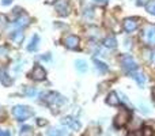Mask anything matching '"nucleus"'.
<instances>
[{"mask_svg": "<svg viewBox=\"0 0 155 136\" xmlns=\"http://www.w3.org/2000/svg\"><path fill=\"white\" fill-rule=\"evenodd\" d=\"M94 63L97 64V67H98V69H101L102 72H105V71H107V65L105 64V63H102V61H99V60H97V59H94Z\"/></svg>", "mask_w": 155, "mask_h": 136, "instance_id": "obj_22", "label": "nucleus"}, {"mask_svg": "<svg viewBox=\"0 0 155 136\" xmlns=\"http://www.w3.org/2000/svg\"><path fill=\"white\" fill-rule=\"evenodd\" d=\"M31 135H33V132H31V128H30V127H25V128L22 129L21 136H31Z\"/></svg>", "mask_w": 155, "mask_h": 136, "instance_id": "obj_24", "label": "nucleus"}, {"mask_svg": "<svg viewBox=\"0 0 155 136\" xmlns=\"http://www.w3.org/2000/svg\"><path fill=\"white\" fill-rule=\"evenodd\" d=\"M27 23H29V16H27V15H22L19 19H16V22L12 25V26L15 27V29H19V27H23L25 25H27Z\"/></svg>", "mask_w": 155, "mask_h": 136, "instance_id": "obj_15", "label": "nucleus"}, {"mask_svg": "<svg viewBox=\"0 0 155 136\" xmlns=\"http://www.w3.org/2000/svg\"><path fill=\"white\" fill-rule=\"evenodd\" d=\"M54 7H56L57 12H59L60 15H63V16H65V15L70 14V7H68L67 0H59V2L54 4Z\"/></svg>", "mask_w": 155, "mask_h": 136, "instance_id": "obj_8", "label": "nucleus"}, {"mask_svg": "<svg viewBox=\"0 0 155 136\" xmlns=\"http://www.w3.org/2000/svg\"><path fill=\"white\" fill-rule=\"evenodd\" d=\"M8 56V48L7 46H0V60L7 59Z\"/></svg>", "mask_w": 155, "mask_h": 136, "instance_id": "obj_20", "label": "nucleus"}, {"mask_svg": "<svg viewBox=\"0 0 155 136\" xmlns=\"http://www.w3.org/2000/svg\"><path fill=\"white\" fill-rule=\"evenodd\" d=\"M0 82H2L4 86H10L11 83H12V79H11V78L8 76L7 72L2 68H0Z\"/></svg>", "mask_w": 155, "mask_h": 136, "instance_id": "obj_14", "label": "nucleus"}, {"mask_svg": "<svg viewBox=\"0 0 155 136\" xmlns=\"http://www.w3.org/2000/svg\"><path fill=\"white\" fill-rule=\"evenodd\" d=\"M120 95H121V98H123L124 104H125V105H128V106H129V109H134V106H132V104H131V102H129V99L127 98V97L124 95V94H121V93H120Z\"/></svg>", "mask_w": 155, "mask_h": 136, "instance_id": "obj_25", "label": "nucleus"}, {"mask_svg": "<svg viewBox=\"0 0 155 136\" xmlns=\"http://www.w3.org/2000/svg\"><path fill=\"white\" fill-rule=\"evenodd\" d=\"M3 117V112H2V109H0V118Z\"/></svg>", "mask_w": 155, "mask_h": 136, "instance_id": "obj_31", "label": "nucleus"}, {"mask_svg": "<svg viewBox=\"0 0 155 136\" xmlns=\"http://www.w3.org/2000/svg\"><path fill=\"white\" fill-rule=\"evenodd\" d=\"M94 3H98V4H106L109 0H93Z\"/></svg>", "mask_w": 155, "mask_h": 136, "instance_id": "obj_27", "label": "nucleus"}, {"mask_svg": "<svg viewBox=\"0 0 155 136\" xmlns=\"http://www.w3.org/2000/svg\"><path fill=\"white\" fill-rule=\"evenodd\" d=\"M121 65H123L124 71L129 72V74H132V72H134L135 69L137 68L136 61H135L134 57L129 56V55H124V56L121 57Z\"/></svg>", "mask_w": 155, "mask_h": 136, "instance_id": "obj_2", "label": "nucleus"}, {"mask_svg": "<svg viewBox=\"0 0 155 136\" xmlns=\"http://www.w3.org/2000/svg\"><path fill=\"white\" fill-rule=\"evenodd\" d=\"M154 59H155V56H154Z\"/></svg>", "mask_w": 155, "mask_h": 136, "instance_id": "obj_32", "label": "nucleus"}, {"mask_svg": "<svg viewBox=\"0 0 155 136\" xmlns=\"http://www.w3.org/2000/svg\"><path fill=\"white\" fill-rule=\"evenodd\" d=\"M123 27L125 32L131 33L135 32L137 29V18H127L125 21L123 22Z\"/></svg>", "mask_w": 155, "mask_h": 136, "instance_id": "obj_7", "label": "nucleus"}, {"mask_svg": "<svg viewBox=\"0 0 155 136\" xmlns=\"http://www.w3.org/2000/svg\"><path fill=\"white\" fill-rule=\"evenodd\" d=\"M143 136H154V131L151 127H144L143 128Z\"/></svg>", "mask_w": 155, "mask_h": 136, "instance_id": "obj_23", "label": "nucleus"}, {"mask_svg": "<svg viewBox=\"0 0 155 136\" xmlns=\"http://www.w3.org/2000/svg\"><path fill=\"white\" fill-rule=\"evenodd\" d=\"M63 123H64L65 125H68V127H70V128L75 129V131H78V129L80 128V124L78 123V121L75 120V118H72V117H65L64 120H63Z\"/></svg>", "mask_w": 155, "mask_h": 136, "instance_id": "obj_11", "label": "nucleus"}, {"mask_svg": "<svg viewBox=\"0 0 155 136\" xmlns=\"http://www.w3.org/2000/svg\"><path fill=\"white\" fill-rule=\"evenodd\" d=\"M12 114L18 121H25L33 116V110L29 106H25V105H16L12 109Z\"/></svg>", "mask_w": 155, "mask_h": 136, "instance_id": "obj_1", "label": "nucleus"}, {"mask_svg": "<svg viewBox=\"0 0 155 136\" xmlns=\"http://www.w3.org/2000/svg\"><path fill=\"white\" fill-rule=\"evenodd\" d=\"M143 38L147 44H155V26H147L143 30Z\"/></svg>", "mask_w": 155, "mask_h": 136, "instance_id": "obj_5", "label": "nucleus"}, {"mask_svg": "<svg viewBox=\"0 0 155 136\" xmlns=\"http://www.w3.org/2000/svg\"><path fill=\"white\" fill-rule=\"evenodd\" d=\"M38 124H40V125H44V124H45V121H44L42 118H40V121H38Z\"/></svg>", "mask_w": 155, "mask_h": 136, "instance_id": "obj_29", "label": "nucleus"}, {"mask_svg": "<svg viewBox=\"0 0 155 136\" xmlns=\"http://www.w3.org/2000/svg\"><path fill=\"white\" fill-rule=\"evenodd\" d=\"M0 136H10V132L5 129H0Z\"/></svg>", "mask_w": 155, "mask_h": 136, "instance_id": "obj_26", "label": "nucleus"}, {"mask_svg": "<svg viewBox=\"0 0 155 136\" xmlns=\"http://www.w3.org/2000/svg\"><path fill=\"white\" fill-rule=\"evenodd\" d=\"M48 135H49V136H68L65 131H60V129H56V128L51 129Z\"/></svg>", "mask_w": 155, "mask_h": 136, "instance_id": "obj_19", "label": "nucleus"}, {"mask_svg": "<svg viewBox=\"0 0 155 136\" xmlns=\"http://www.w3.org/2000/svg\"><path fill=\"white\" fill-rule=\"evenodd\" d=\"M79 42H80V40H79V37L78 35H67V37L64 38V45L67 46L68 49H78L79 48Z\"/></svg>", "mask_w": 155, "mask_h": 136, "instance_id": "obj_6", "label": "nucleus"}, {"mask_svg": "<svg viewBox=\"0 0 155 136\" xmlns=\"http://www.w3.org/2000/svg\"><path fill=\"white\" fill-rule=\"evenodd\" d=\"M104 45L106 46V48H116V46H117V40H116L114 37H107V38H105Z\"/></svg>", "mask_w": 155, "mask_h": 136, "instance_id": "obj_17", "label": "nucleus"}, {"mask_svg": "<svg viewBox=\"0 0 155 136\" xmlns=\"http://www.w3.org/2000/svg\"><path fill=\"white\" fill-rule=\"evenodd\" d=\"M2 3L5 5H8V4H11V0H2Z\"/></svg>", "mask_w": 155, "mask_h": 136, "instance_id": "obj_28", "label": "nucleus"}, {"mask_svg": "<svg viewBox=\"0 0 155 136\" xmlns=\"http://www.w3.org/2000/svg\"><path fill=\"white\" fill-rule=\"evenodd\" d=\"M38 41H40V37H38V35H33L31 41H30V45L27 46V49H29V51H35V49L38 48Z\"/></svg>", "mask_w": 155, "mask_h": 136, "instance_id": "obj_18", "label": "nucleus"}, {"mask_svg": "<svg viewBox=\"0 0 155 136\" xmlns=\"http://www.w3.org/2000/svg\"><path fill=\"white\" fill-rule=\"evenodd\" d=\"M29 76L31 78V79L41 82V80H44L46 78V71L41 67V65H35V67L33 68V71L29 74Z\"/></svg>", "mask_w": 155, "mask_h": 136, "instance_id": "obj_4", "label": "nucleus"}, {"mask_svg": "<svg viewBox=\"0 0 155 136\" xmlns=\"http://www.w3.org/2000/svg\"><path fill=\"white\" fill-rule=\"evenodd\" d=\"M153 97H154V98H155V86H154V87H153Z\"/></svg>", "mask_w": 155, "mask_h": 136, "instance_id": "obj_30", "label": "nucleus"}, {"mask_svg": "<svg viewBox=\"0 0 155 136\" xmlns=\"http://www.w3.org/2000/svg\"><path fill=\"white\" fill-rule=\"evenodd\" d=\"M147 11L150 14H153V15H155V0H150L147 3Z\"/></svg>", "mask_w": 155, "mask_h": 136, "instance_id": "obj_21", "label": "nucleus"}, {"mask_svg": "<svg viewBox=\"0 0 155 136\" xmlns=\"http://www.w3.org/2000/svg\"><path fill=\"white\" fill-rule=\"evenodd\" d=\"M75 67H76V69L79 72H86L88 69L87 63H86L84 60H76V61H75Z\"/></svg>", "mask_w": 155, "mask_h": 136, "instance_id": "obj_16", "label": "nucleus"}, {"mask_svg": "<svg viewBox=\"0 0 155 136\" xmlns=\"http://www.w3.org/2000/svg\"><path fill=\"white\" fill-rule=\"evenodd\" d=\"M23 37H25V34H23V32H22V29L16 30V32H14L12 34H11V40H12L15 44H18V45L19 44H22Z\"/></svg>", "mask_w": 155, "mask_h": 136, "instance_id": "obj_12", "label": "nucleus"}, {"mask_svg": "<svg viewBox=\"0 0 155 136\" xmlns=\"http://www.w3.org/2000/svg\"><path fill=\"white\" fill-rule=\"evenodd\" d=\"M118 102H120L118 94L116 93V91L109 93V95H107V98H106V104L110 105V106H116V105H118Z\"/></svg>", "mask_w": 155, "mask_h": 136, "instance_id": "obj_10", "label": "nucleus"}, {"mask_svg": "<svg viewBox=\"0 0 155 136\" xmlns=\"http://www.w3.org/2000/svg\"><path fill=\"white\" fill-rule=\"evenodd\" d=\"M128 121H129V112L127 109H121L114 117V125L117 128H123V127H125L128 124Z\"/></svg>", "mask_w": 155, "mask_h": 136, "instance_id": "obj_3", "label": "nucleus"}, {"mask_svg": "<svg viewBox=\"0 0 155 136\" xmlns=\"http://www.w3.org/2000/svg\"><path fill=\"white\" fill-rule=\"evenodd\" d=\"M45 99L49 102V104H53V102H56V104H61V102H64L63 97L59 95L57 93H49V94H46V98Z\"/></svg>", "mask_w": 155, "mask_h": 136, "instance_id": "obj_9", "label": "nucleus"}, {"mask_svg": "<svg viewBox=\"0 0 155 136\" xmlns=\"http://www.w3.org/2000/svg\"><path fill=\"white\" fill-rule=\"evenodd\" d=\"M131 76L134 78L135 80L137 82V85L139 86H143L146 83V76H144V74L143 72H139V71H136V72H132L131 74Z\"/></svg>", "mask_w": 155, "mask_h": 136, "instance_id": "obj_13", "label": "nucleus"}]
</instances>
